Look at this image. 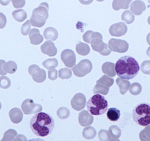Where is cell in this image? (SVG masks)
<instances>
[{
  "mask_svg": "<svg viewBox=\"0 0 150 141\" xmlns=\"http://www.w3.org/2000/svg\"><path fill=\"white\" fill-rule=\"evenodd\" d=\"M30 124L33 133L40 137H45L50 134L55 126L53 117L42 112L35 114L31 118Z\"/></svg>",
  "mask_w": 150,
  "mask_h": 141,
  "instance_id": "1",
  "label": "cell"
},
{
  "mask_svg": "<svg viewBox=\"0 0 150 141\" xmlns=\"http://www.w3.org/2000/svg\"><path fill=\"white\" fill-rule=\"evenodd\" d=\"M116 74L121 79L131 80L138 74L140 66L132 56H125L120 58L115 64Z\"/></svg>",
  "mask_w": 150,
  "mask_h": 141,
  "instance_id": "2",
  "label": "cell"
},
{
  "mask_svg": "<svg viewBox=\"0 0 150 141\" xmlns=\"http://www.w3.org/2000/svg\"><path fill=\"white\" fill-rule=\"evenodd\" d=\"M88 111L93 115H101L108 110V102L105 96L95 94L91 97L87 103Z\"/></svg>",
  "mask_w": 150,
  "mask_h": 141,
  "instance_id": "3",
  "label": "cell"
},
{
  "mask_svg": "<svg viewBox=\"0 0 150 141\" xmlns=\"http://www.w3.org/2000/svg\"><path fill=\"white\" fill-rule=\"evenodd\" d=\"M132 117L135 123L141 126L150 124V104L141 103L134 107L132 111Z\"/></svg>",
  "mask_w": 150,
  "mask_h": 141,
  "instance_id": "4",
  "label": "cell"
},
{
  "mask_svg": "<svg viewBox=\"0 0 150 141\" xmlns=\"http://www.w3.org/2000/svg\"><path fill=\"white\" fill-rule=\"evenodd\" d=\"M93 69L92 63L88 59L82 60L72 68L75 76L82 77L91 72Z\"/></svg>",
  "mask_w": 150,
  "mask_h": 141,
  "instance_id": "5",
  "label": "cell"
},
{
  "mask_svg": "<svg viewBox=\"0 0 150 141\" xmlns=\"http://www.w3.org/2000/svg\"><path fill=\"white\" fill-rule=\"evenodd\" d=\"M109 48L112 52L125 53L129 49V44L124 40L111 38L109 41Z\"/></svg>",
  "mask_w": 150,
  "mask_h": 141,
  "instance_id": "6",
  "label": "cell"
},
{
  "mask_svg": "<svg viewBox=\"0 0 150 141\" xmlns=\"http://www.w3.org/2000/svg\"><path fill=\"white\" fill-rule=\"evenodd\" d=\"M103 38H95L91 41V45L93 50L103 56H108L111 53V51L109 49L108 45L103 43Z\"/></svg>",
  "mask_w": 150,
  "mask_h": 141,
  "instance_id": "7",
  "label": "cell"
},
{
  "mask_svg": "<svg viewBox=\"0 0 150 141\" xmlns=\"http://www.w3.org/2000/svg\"><path fill=\"white\" fill-rule=\"evenodd\" d=\"M21 109L25 115L37 114L42 110V107L39 104H35L33 100L27 99L21 104Z\"/></svg>",
  "mask_w": 150,
  "mask_h": 141,
  "instance_id": "8",
  "label": "cell"
},
{
  "mask_svg": "<svg viewBox=\"0 0 150 141\" xmlns=\"http://www.w3.org/2000/svg\"><path fill=\"white\" fill-rule=\"evenodd\" d=\"M48 17L47 12L46 10H35L31 17V24L34 27H40L44 25L46 20Z\"/></svg>",
  "mask_w": 150,
  "mask_h": 141,
  "instance_id": "9",
  "label": "cell"
},
{
  "mask_svg": "<svg viewBox=\"0 0 150 141\" xmlns=\"http://www.w3.org/2000/svg\"><path fill=\"white\" fill-rule=\"evenodd\" d=\"M28 72L31 75L33 79L38 83H43L46 79V71L43 69H40L37 65L31 66L28 68Z\"/></svg>",
  "mask_w": 150,
  "mask_h": 141,
  "instance_id": "10",
  "label": "cell"
},
{
  "mask_svg": "<svg viewBox=\"0 0 150 141\" xmlns=\"http://www.w3.org/2000/svg\"><path fill=\"white\" fill-rule=\"evenodd\" d=\"M61 57L62 62L67 67L72 68L75 66L76 60L75 52L73 51L68 49L63 51Z\"/></svg>",
  "mask_w": 150,
  "mask_h": 141,
  "instance_id": "11",
  "label": "cell"
},
{
  "mask_svg": "<svg viewBox=\"0 0 150 141\" xmlns=\"http://www.w3.org/2000/svg\"><path fill=\"white\" fill-rule=\"evenodd\" d=\"M72 107L76 111H81L86 105V98L82 93H77L73 97L71 102Z\"/></svg>",
  "mask_w": 150,
  "mask_h": 141,
  "instance_id": "12",
  "label": "cell"
},
{
  "mask_svg": "<svg viewBox=\"0 0 150 141\" xmlns=\"http://www.w3.org/2000/svg\"><path fill=\"white\" fill-rule=\"evenodd\" d=\"M128 31L127 25L122 22H120L112 25L109 28L110 35L115 37H121L125 35Z\"/></svg>",
  "mask_w": 150,
  "mask_h": 141,
  "instance_id": "13",
  "label": "cell"
},
{
  "mask_svg": "<svg viewBox=\"0 0 150 141\" xmlns=\"http://www.w3.org/2000/svg\"><path fill=\"white\" fill-rule=\"evenodd\" d=\"M79 122L83 127L90 126L94 122V117L86 110L81 111L79 114Z\"/></svg>",
  "mask_w": 150,
  "mask_h": 141,
  "instance_id": "14",
  "label": "cell"
},
{
  "mask_svg": "<svg viewBox=\"0 0 150 141\" xmlns=\"http://www.w3.org/2000/svg\"><path fill=\"white\" fill-rule=\"evenodd\" d=\"M146 9L145 3L141 0H136L131 5V11L133 14L136 16L141 15Z\"/></svg>",
  "mask_w": 150,
  "mask_h": 141,
  "instance_id": "15",
  "label": "cell"
},
{
  "mask_svg": "<svg viewBox=\"0 0 150 141\" xmlns=\"http://www.w3.org/2000/svg\"><path fill=\"white\" fill-rule=\"evenodd\" d=\"M9 116L12 122L15 124L20 123L23 118V112L19 108L11 109L9 112Z\"/></svg>",
  "mask_w": 150,
  "mask_h": 141,
  "instance_id": "16",
  "label": "cell"
},
{
  "mask_svg": "<svg viewBox=\"0 0 150 141\" xmlns=\"http://www.w3.org/2000/svg\"><path fill=\"white\" fill-rule=\"evenodd\" d=\"M41 51L49 56H53L57 54V48L52 41H46L41 47Z\"/></svg>",
  "mask_w": 150,
  "mask_h": 141,
  "instance_id": "17",
  "label": "cell"
},
{
  "mask_svg": "<svg viewBox=\"0 0 150 141\" xmlns=\"http://www.w3.org/2000/svg\"><path fill=\"white\" fill-rule=\"evenodd\" d=\"M102 70L109 77H114L116 75L115 64L112 62L104 63L102 66Z\"/></svg>",
  "mask_w": 150,
  "mask_h": 141,
  "instance_id": "18",
  "label": "cell"
},
{
  "mask_svg": "<svg viewBox=\"0 0 150 141\" xmlns=\"http://www.w3.org/2000/svg\"><path fill=\"white\" fill-rule=\"evenodd\" d=\"M132 0H113L112 7L114 10L120 9H128Z\"/></svg>",
  "mask_w": 150,
  "mask_h": 141,
  "instance_id": "19",
  "label": "cell"
},
{
  "mask_svg": "<svg viewBox=\"0 0 150 141\" xmlns=\"http://www.w3.org/2000/svg\"><path fill=\"white\" fill-rule=\"evenodd\" d=\"M116 83L119 87L120 92L122 95L125 94L131 86V83L128 81V80L121 79L120 77L116 79Z\"/></svg>",
  "mask_w": 150,
  "mask_h": 141,
  "instance_id": "20",
  "label": "cell"
},
{
  "mask_svg": "<svg viewBox=\"0 0 150 141\" xmlns=\"http://www.w3.org/2000/svg\"><path fill=\"white\" fill-rule=\"evenodd\" d=\"M107 117L110 121L116 122L118 121L121 116L120 111L116 108H110L108 110Z\"/></svg>",
  "mask_w": 150,
  "mask_h": 141,
  "instance_id": "21",
  "label": "cell"
},
{
  "mask_svg": "<svg viewBox=\"0 0 150 141\" xmlns=\"http://www.w3.org/2000/svg\"><path fill=\"white\" fill-rule=\"evenodd\" d=\"M109 134L112 141H119V138L121 135V130L116 125L111 126L109 128Z\"/></svg>",
  "mask_w": 150,
  "mask_h": 141,
  "instance_id": "22",
  "label": "cell"
},
{
  "mask_svg": "<svg viewBox=\"0 0 150 141\" xmlns=\"http://www.w3.org/2000/svg\"><path fill=\"white\" fill-rule=\"evenodd\" d=\"M76 50L77 53L81 56H86L90 52V48L88 45L81 42L76 45Z\"/></svg>",
  "mask_w": 150,
  "mask_h": 141,
  "instance_id": "23",
  "label": "cell"
},
{
  "mask_svg": "<svg viewBox=\"0 0 150 141\" xmlns=\"http://www.w3.org/2000/svg\"><path fill=\"white\" fill-rule=\"evenodd\" d=\"M83 137L86 140H92L96 135V131L93 127L88 126L83 129L82 133Z\"/></svg>",
  "mask_w": 150,
  "mask_h": 141,
  "instance_id": "24",
  "label": "cell"
},
{
  "mask_svg": "<svg viewBox=\"0 0 150 141\" xmlns=\"http://www.w3.org/2000/svg\"><path fill=\"white\" fill-rule=\"evenodd\" d=\"M31 43L33 44H39L43 41L42 36L39 34V32L37 29H33L30 34Z\"/></svg>",
  "mask_w": 150,
  "mask_h": 141,
  "instance_id": "25",
  "label": "cell"
},
{
  "mask_svg": "<svg viewBox=\"0 0 150 141\" xmlns=\"http://www.w3.org/2000/svg\"><path fill=\"white\" fill-rule=\"evenodd\" d=\"M83 40L87 43H90L95 38H103L102 35L99 32H94L92 31H87L83 36Z\"/></svg>",
  "mask_w": 150,
  "mask_h": 141,
  "instance_id": "26",
  "label": "cell"
},
{
  "mask_svg": "<svg viewBox=\"0 0 150 141\" xmlns=\"http://www.w3.org/2000/svg\"><path fill=\"white\" fill-rule=\"evenodd\" d=\"M109 87L105 86L99 83H96L94 87L93 92L95 94H102L103 95H106L109 92Z\"/></svg>",
  "mask_w": 150,
  "mask_h": 141,
  "instance_id": "27",
  "label": "cell"
},
{
  "mask_svg": "<svg viewBox=\"0 0 150 141\" xmlns=\"http://www.w3.org/2000/svg\"><path fill=\"white\" fill-rule=\"evenodd\" d=\"M44 36L46 39L55 40L58 37V33L55 29L49 27L45 30Z\"/></svg>",
  "mask_w": 150,
  "mask_h": 141,
  "instance_id": "28",
  "label": "cell"
},
{
  "mask_svg": "<svg viewBox=\"0 0 150 141\" xmlns=\"http://www.w3.org/2000/svg\"><path fill=\"white\" fill-rule=\"evenodd\" d=\"M3 69L6 73L13 74L16 72L18 69L16 64L12 61H10L6 63H5L3 66Z\"/></svg>",
  "mask_w": 150,
  "mask_h": 141,
  "instance_id": "29",
  "label": "cell"
},
{
  "mask_svg": "<svg viewBox=\"0 0 150 141\" xmlns=\"http://www.w3.org/2000/svg\"><path fill=\"white\" fill-rule=\"evenodd\" d=\"M18 133L16 130L13 129H9L4 133L2 141H14L15 138L16 137Z\"/></svg>",
  "mask_w": 150,
  "mask_h": 141,
  "instance_id": "30",
  "label": "cell"
},
{
  "mask_svg": "<svg viewBox=\"0 0 150 141\" xmlns=\"http://www.w3.org/2000/svg\"><path fill=\"white\" fill-rule=\"evenodd\" d=\"M134 16L129 10H125L121 15V20L125 21L127 24H131L134 21Z\"/></svg>",
  "mask_w": 150,
  "mask_h": 141,
  "instance_id": "31",
  "label": "cell"
},
{
  "mask_svg": "<svg viewBox=\"0 0 150 141\" xmlns=\"http://www.w3.org/2000/svg\"><path fill=\"white\" fill-rule=\"evenodd\" d=\"M58 61L56 59H49L43 62V66L46 69L50 70L56 68L58 66Z\"/></svg>",
  "mask_w": 150,
  "mask_h": 141,
  "instance_id": "32",
  "label": "cell"
},
{
  "mask_svg": "<svg viewBox=\"0 0 150 141\" xmlns=\"http://www.w3.org/2000/svg\"><path fill=\"white\" fill-rule=\"evenodd\" d=\"M96 83H99L105 86L110 87L114 84V79L109 77V76H107L106 75H103L96 81Z\"/></svg>",
  "mask_w": 150,
  "mask_h": 141,
  "instance_id": "33",
  "label": "cell"
},
{
  "mask_svg": "<svg viewBox=\"0 0 150 141\" xmlns=\"http://www.w3.org/2000/svg\"><path fill=\"white\" fill-rule=\"evenodd\" d=\"M140 140L142 141H150V124L140 131L139 134Z\"/></svg>",
  "mask_w": 150,
  "mask_h": 141,
  "instance_id": "34",
  "label": "cell"
},
{
  "mask_svg": "<svg viewBox=\"0 0 150 141\" xmlns=\"http://www.w3.org/2000/svg\"><path fill=\"white\" fill-rule=\"evenodd\" d=\"M58 117L61 119H67L70 115V111L67 107H61L59 108L57 112Z\"/></svg>",
  "mask_w": 150,
  "mask_h": 141,
  "instance_id": "35",
  "label": "cell"
},
{
  "mask_svg": "<svg viewBox=\"0 0 150 141\" xmlns=\"http://www.w3.org/2000/svg\"><path fill=\"white\" fill-rule=\"evenodd\" d=\"M58 76L61 79H69L72 76V70L67 68H62L58 71Z\"/></svg>",
  "mask_w": 150,
  "mask_h": 141,
  "instance_id": "36",
  "label": "cell"
},
{
  "mask_svg": "<svg viewBox=\"0 0 150 141\" xmlns=\"http://www.w3.org/2000/svg\"><path fill=\"white\" fill-rule=\"evenodd\" d=\"M142 91V87L141 84L137 82L132 83L129 88V92L133 95H139L141 93Z\"/></svg>",
  "mask_w": 150,
  "mask_h": 141,
  "instance_id": "37",
  "label": "cell"
},
{
  "mask_svg": "<svg viewBox=\"0 0 150 141\" xmlns=\"http://www.w3.org/2000/svg\"><path fill=\"white\" fill-rule=\"evenodd\" d=\"M12 15L14 18L19 22H21L24 21L27 17L26 13L23 10L15 11L14 12L12 13Z\"/></svg>",
  "mask_w": 150,
  "mask_h": 141,
  "instance_id": "38",
  "label": "cell"
},
{
  "mask_svg": "<svg viewBox=\"0 0 150 141\" xmlns=\"http://www.w3.org/2000/svg\"><path fill=\"white\" fill-rule=\"evenodd\" d=\"M99 140L102 141H112V139L109 135V131L106 130L102 129L98 133Z\"/></svg>",
  "mask_w": 150,
  "mask_h": 141,
  "instance_id": "39",
  "label": "cell"
},
{
  "mask_svg": "<svg viewBox=\"0 0 150 141\" xmlns=\"http://www.w3.org/2000/svg\"><path fill=\"white\" fill-rule=\"evenodd\" d=\"M11 85V82L9 78L6 76H2L0 77V88L7 89Z\"/></svg>",
  "mask_w": 150,
  "mask_h": 141,
  "instance_id": "40",
  "label": "cell"
},
{
  "mask_svg": "<svg viewBox=\"0 0 150 141\" xmlns=\"http://www.w3.org/2000/svg\"><path fill=\"white\" fill-rule=\"evenodd\" d=\"M140 70L146 75H150V60L143 61L141 64Z\"/></svg>",
  "mask_w": 150,
  "mask_h": 141,
  "instance_id": "41",
  "label": "cell"
},
{
  "mask_svg": "<svg viewBox=\"0 0 150 141\" xmlns=\"http://www.w3.org/2000/svg\"><path fill=\"white\" fill-rule=\"evenodd\" d=\"M30 22L29 21H27L23 26L21 28V34L23 35H27L28 32L29 31L30 29Z\"/></svg>",
  "mask_w": 150,
  "mask_h": 141,
  "instance_id": "42",
  "label": "cell"
},
{
  "mask_svg": "<svg viewBox=\"0 0 150 141\" xmlns=\"http://www.w3.org/2000/svg\"><path fill=\"white\" fill-rule=\"evenodd\" d=\"M48 77L51 80H55L57 79V70L55 69L48 71Z\"/></svg>",
  "mask_w": 150,
  "mask_h": 141,
  "instance_id": "43",
  "label": "cell"
},
{
  "mask_svg": "<svg viewBox=\"0 0 150 141\" xmlns=\"http://www.w3.org/2000/svg\"><path fill=\"white\" fill-rule=\"evenodd\" d=\"M6 20L5 16L0 13V28H3L6 24Z\"/></svg>",
  "mask_w": 150,
  "mask_h": 141,
  "instance_id": "44",
  "label": "cell"
},
{
  "mask_svg": "<svg viewBox=\"0 0 150 141\" xmlns=\"http://www.w3.org/2000/svg\"><path fill=\"white\" fill-rule=\"evenodd\" d=\"M5 63V61L4 60H0V75L2 76H5L7 74V73L2 68V66Z\"/></svg>",
  "mask_w": 150,
  "mask_h": 141,
  "instance_id": "45",
  "label": "cell"
},
{
  "mask_svg": "<svg viewBox=\"0 0 150 141\" xmlns=\"http://www.w3.org/2000/svg\"><path fill=\"white\" fill-rule=\"evenodd\" d=\"M14 141H27V139L25 136L22 135H19L18 136L17 135L16 137L15 138Z\"/></svg>",
  "mask_w": 150,
  "mask_h": 141,
  "instance_id": "46",
  "label": "cell"
},
{
  "mask_svg": "<svg viewBox=\"0 0 150 141\" xmlns=\"http://www.w3.org/2000/svg\"><path fill=\"white\" fill-rule=\"evenodd\" d=\"M79 1L83 5H89L93 2V0H79Z\"/></svg>",
  "mask_w": 150,
  "mask_h": 141,
  "instance_id": "47",
  "label": "cell"
},
{
  "mask_svg": "<svg viewBox=\"0 0 150 141\" xmlns=\"http://www.w3.org/2000/svg\"><path fill=\"white\" fill-rule=\"evenodd\" d=\"M147 42L150 45V33H149L147 36Z\"/></svg>",
  "mask_w": 150,
  "mask_h": 141,
  "instance_id": "48",
  "label": "cell"
},
{
  "mask_svg": "<svg viewBox=\"0 0 150 141\" xmlns=\"http://www.w3.org/2000/svg\"><path fill=\"white\" fill-rule=\"evenodd\" d=\"M147 54L149 57H150V47L148 48V50H147Z\"/></svg>",
  "mask_w": 150,
  "mask_h": 141,
  "instance_id": "49",
  "label": "cell"
},
{
  "mask_svg": "<svg viewBox=\"0 0 150 141\" xmlns=\"http://www.w3.org/2000/svg\"><path fill=\"white\" fill-rule=\"evenodd\" d=\"M148 23H149V24L150 25V16H149V18H148Z\"/></svg>",
  "mask_w": 150,
  "mask_h": 141,
  "instance_id": "50",
  "label": "cell"
},
{
  "mask_svg": "<svg viewBox=\"0 0 150 141\" xmlns=\"http://www.w3.org/2000/svg\"><path fill=\"white\" fill-rule=\"evenodd\" d=\"M97 1H98V2H102V1H103L104 0H96Z\"/></svg>",
  "mask_w": 150,
  "mask_h": 141,
  "instance_id": "51",
  "label": "cell"
},
{
  "mask_svg": "<svg viewBox=\"0 0 150 141\" xmlns=\"http://www.w3.org/2000/svg\"><path fill=\"white\" fill-rule=\"evenodd\" d=\"M1 107H2V106H1V102H0V110L1 109Z\"/></svg>",
  "mask_w": 150,
  "mask_h": 141,
  "instance_id": "52",
  "label": "cell"
}]
</instances>
